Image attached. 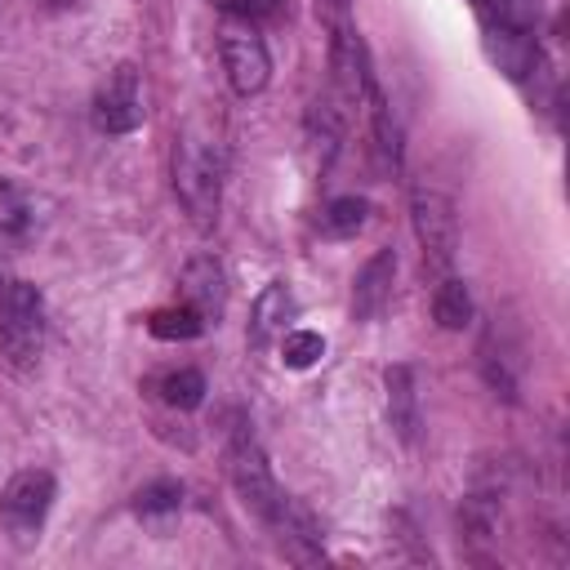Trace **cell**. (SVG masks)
Returning <instances> with one entry per match:
<instances>
[{"instance_id":"6da1fadb","label":"cell","mask_w":570,"mask_h":570,"mask_svg":"<svg viewBox=\"0 0 570 570\" xmlns=\"http://www.w3.org/2000/svg\"><path fill=\"white\" fill-rule=\"evenodd\" d=\"M174 196L196 232H214L223 205V142L200 125H187L174 142Z\"/></svg>"},{"instance_id":"7a4b0ae2","label":"cell","mask_w":570,"mask_h":570,"mask_svg":"<svg viewBox=\"0 0 570 570\" xmlns=\"http://www.w3.org/2000/svg\"><path fill=\"white\" fill-rule=\"evenodd\" d=\"M227 476H232L240 503L258 521H272L281 512L285 494H281V485L272 476V463H267L258 436L249 432V423H232V432H227Z\"/></svg>"},{"instance_id":"3957f363","label":"cell","mask_w":570,"mask_h":570,"mask_svg":"<svg viewBox=\"0 0 570 570\" xmlns=\"http://www.w3.org/2000/svg\"><path fill=\"white\" fill-rule=\"evenodd\" d=\"M0 347L18 370H31L45 347V298L31 281H0Z\"/></svg>"},{"instance_id":"277c9868","label":"cell","mask_w":570,"mask_h":570,"mask_svg":"<svg viewBox=\"0 0 570 570\" xmlns=\"http://www.w3.org/2000/svg\"><path fill=\"white\" fill-rule=\"evenodd\" d=\"M410 223H414L423 263L445 276L450 263H454V254H459V214H454V200L445 191H436V187H414V196H410Z\"/></svg>"},{"instance_id":"5b68a950","label":"cell","mask_w":570,"mask_h":570,"mask_svg":"<svg viewBox=\"0 0 570 570\" xmlns=\"http://www.w3.org/2000/svg\"><path fill=\"white\" fill-rule=\"evenodd\" d=\"M218 53H223L227 85H232L240 98L258 94V89L272 80V53H267L263 36H258L249 22H227L223 36H218Z\"/></svg>"},{"instance_id":"8992f818","label":"cell","mask_w":570,"mask_h":570,"mask_svg":"<svg viewBox=\"0 0 570 570\" xmlns=\"http://www.w3.org/2000/svg\"><path fill=\"white\" fill-rule=\"evenodd\" d=\"M147 107H142V85H138V67L120 62L94 94V125L102 134H134L142 125Z\"/></svg>"},{"instance_id":"52a82bcc","label":"cell","mask_w":570,"mask_h":570,"mask_svg":"<svg viewBox=\"0 0 570 570\" xmlns=\"http://www.w3.org/2000/svg\"><path fill=\"white\" fill-rule=\"evenodd\" d=\"M53 494H58L53 472H45V468L18 472V476L4 485V499H0V512H4L9 530H13L18 539H31V534L45 525V517H49V508H53Z\"/></svg>"},{"instance_id":"ba28073f","label":"cell","mask_w":570,"mask_h":570,"mask_svg":"<svg viewBox=\"0 0 570 570\" xmlns=\"http://www.w3.org/2000/svg\"><path fill=\"white\" fill-rule=\"evenodd\" d=\"M178 294L191 312H200L205 325H218L223 307H227V276H223V263L214 254H196L183 276H178Z\"/></svg>"},{"instance_id":"9c48e42d","label":"cell","mask_w":570,"mask_h":570,"mask_svg":"<svg viewBox=\"0 0 570 570\" xmlns=\"http://www.w3.org/2000/svg\"><path fill=\"white\" fill-rule=\"evenodd\" d=\"M392 281H396V249H379L365 258L352 285V312L356 321H379L383 307L392 303Z\"/></svg>"},{"instance_id":"30bf717a","label":"cell","mask_w":570,"mask_h":570,"mask_svg":"<svg viewBox=\"0 0 570 570\" xmlns=\"http://www.w3.org/2000/svg\"><path fill=\"white\" fill-rule=\"evenodd\" d=\"M267 525L276 530V539H281V548H285V557H289V561L312 566V561H321V557H325V548H321V525L312 521V512H307L298 499H285V503H281V512H276Z\"/></svg>"},{"instance_id":"8fae6325","label":"cell","mask_w":570,"mask_h":570,"mask_svg":"<svg viewBox=\"0 0 570 570\" xmlns=\"http://www.w3.org/2000/svg\"><path fill=\"white\" fill-rule=\"evenodd\" d=\"M383 387H387V419H392V432L405 441V445H414L419 441V428H423V419H419V383H414V365H387L383 370Z\"/></svg>"},{"instance_id":"7c38bea8","label":"cell","mask_w":570,"mask_h":570,"mask_svg":"<svg viewBox=\"0 0 570 570\" xmlns=\"http://www.w3.org/2000/svg\"><path fill=\"white\" fill-rule=\"evenodd\" d=\"M294 312H298V303H294L289 285L272 281V285L254 298V312H249V343H254V347H267L276 334H285V321H294Z\"/></svg>"},{"instance_id":"4fadbf2b","label":"cell","mask_w":570,"mask_h":570,"mask_svg":"<svg viewBox=\"0 0 570 570\" xmlns=\"http://www.w3.org/2000/svg\"><path fill=\"white\" fill-rule=\"evenodd\" d=\"M36 232V205L13 178H0V254H13Z\"/></svg>"},{"instance_id":"5bb4252c","label":"cell","mask_w":570,"mask_h":570,"mask_svg":"<svg viewBox=\"0 0 570 570\" xmlns=\"http://www.w3.org/2000/svg\"><path fill=\"white\" fill-rule=\"evenodd\" d=\"M432 316L441 330H463L472 321V294L459 276H441L436 294H432Z\"/></svg>"},{"instance_id":"9a60e30c","label":"cell","mask_w":570,"mask_h":570,"mask_svg":"<svg viewBox=\"0 0 570 570\" xmlns=\"http://www.w3.org/2000/svg\"><path fill=\"white\" fill-rule=\"evenodd\" d=\"M365 98H370V116H374V138H379L383 165H387V169H396V165H401V125H396V116H392L387 98L379 94V85H370V89H365Z\"/></svg>"},{"instance_id":"2e32d148","label":"cell","mask_w":570,"mask_h":570,"mask_svg":"<svg viewBox=\"0 0 570 570\" xmlns=\"http://www.w3.org/2000/svg\"><path fill=\"white\" fill-rule=\"evenodd\" d=\"M147 330H151L156 338H165V343H178V338H196V334L205 330V321H200V312H191L187 303H174V307H156V312L147 316Z\"/></svg>"},{"instance_id":"e0dca14e","label":"cell","mask_w":570,"mask_h":570,"mask_svg":"<svg viewBox=\"0 0 570 570\" xmlns=\"http://www.w3.org/2000/svg\"><path fill=\"white\" fill-rule=\"evenodd\" d=\"M307 138H312L316 160H321V165H330V156L338 151V138H343V125H338L334 107L312 102V111H307Z\"/></svg>"},{"instance_id":"ac0fdd59","label":"cell","mask_w":570,"mask_h":570,"mask_svg":"<svg viewBox=\"0 0 570 570\" xmlns=\"http://www.w3.org/2000/svg\"><path fill=\"white\" fill-rule=\"evenodd\" d=\"M365 214H370V205H365L361 196H334V200L325 205L321 223H325L330 236H356V232L365 227Z\"/></svg>"},{"instance_id":"d6986e66","label":"cell","mask_w":570,"mask_h":570,"mask_svg":"<svg viewBox=\"0 0 570 570\" xmlns=\"http://www.w3.org/2000/svg\"><path fill=\"white\" fill-rule=\"evenodd\" d=\"M325 356V338L316 334V330H285L281 334V361L289 365V370H307V365H316Z\"/></svg>"},{"instance_id":"ffe728a7","label":"cell","mask_w":570,"mask_h":570,"mask_svg":"<svg viewBox=\"0 0 570 570\" xmlns=\"http://www.w3.org/2000/svg\"><path fill=\"white\" fill-rule=\"evenodd\" d=\"M160 396H165L174 410H196V405L205 401V374H200V370H174V374H165Z\"/></svg>"},{"instance_id":"44dd1931","label":"cell","mask_w":570,"mask_h":570,"mask_svg":"<svg viewBox=\"0 0 570 570\" xmlns=\"http://www.w3.org/2000/svg\"><path fill=\"white\" fill-rule=\"evenodd\" d=\"M134 508L142 517H165V512H178L183 508V485L178 481H151L134 494Z\"/></svg>"},{"instance_id":"7402d4cb","label":"cell","mask_w":570,"mask_h":570,"mask_svg":"<svg viewBox=\"0 0 570 570\" xmlns=\"http://www.w3.org/2000/svg\"><path fill=\"white\" fill-rule=\"evenodd\" d=\"M214 4H223V9H227V4H232V0H214Z\"/></svg>"}]
</instances>
